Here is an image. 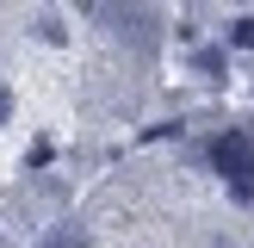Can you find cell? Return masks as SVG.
I'll list each match as a JSON object with an SVG mask.
<instances>
[{
    "label": "cell",
    "instance_id": "obj_5",
    "mask_svg": "<svg viewBox=\"0 0 254 248\" xmlns=\"http://www.w3.org/2000/svg\"><path fill=\"white\" fill-rule=\"evenodd\" d=\"M37 37H44V44H62V37H68V25H62V19H37Z\"/></svg>",
    "mask_w": 254,
    "mask_h": 248
},
{
    "label": "cell",
    "instance_id": "obj_3",
    "mask_svg": "<svg viewBox=\"0 0 254 248\" xmlns=\"http://www.w3.org/2000/svg\"><path fill=\"white\" fill-rule=\"evenodd\" d=\"M37 248H87V236L81 230H56V236H44Z\"/></svg>",
    "mask_w": 254,
    "mask_h": 248
},
{
    "label": "cell",
    "instance_id": "obj_6",
    "mask_svg": "<svg viewBox=\"0 0 254 248\" xmlns=\"http://www.w3.org/2000/svg\"><path fill=\"white\" fill-rule=\"evenodd\" d=\"M12 118V87H0V124Z\"/></svg>",
    "mask_w": 254,
    "mask_h": 248
},
{
    "label": "cell",
    "instance_id": "obj_2",
    "mask_svg": "<svg viewBox=\"0 0 254 248\" xmlns=\"http://www.w3.org/2000/svg\"><path fill=\"white\" fill-rule=\"evenodd\" d=\"M192 68L205 74V81H223V50H217V44H205V50H192Z\"/></svg>",
    "mask_w": 254,
    "mask_h": 248
},
{
    "label": "cell",
    "instance_id": "obj_1",
    "mask_svg": "<svg viewBox=\"0 0 254 248\" xmlns=\"http://www.w3.org/2000/svg\"><path fill=\"white\" fill-rule=\"evenodd\" d=\"M211 168L230 174L236 205H248L254 198V130H223L217 143H211Z\"/></svg>",
    "mask_w": 254,
    "mask_h": 248
},
{
    "label": "cell",
    "instance_id": "obj_4",
    "mask_svg": "<svg viewBox=\"0 0 254 248\" xmlns=\"http://www.w3.org/2000/svg\"><path fill=\"white\" fill-rule=\"evenodd\" d=\"M230 44H236V50H254V19H248V12L230 25Z\"/></svg>",
    "mask_w": 254,
    "mask_h": 248
}]
</instances>
